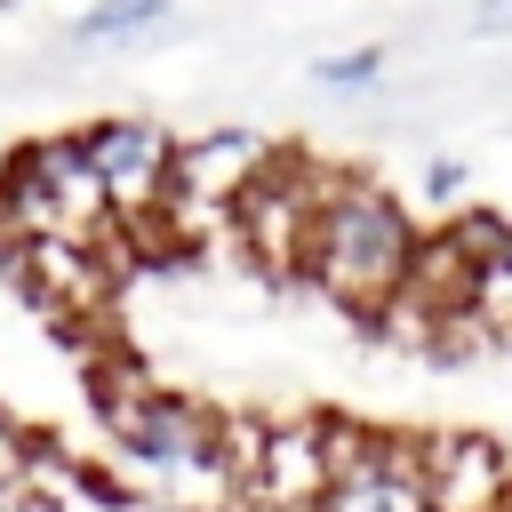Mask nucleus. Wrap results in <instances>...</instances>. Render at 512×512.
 <instances>
[{"label":"nucleus","instance_id":"nucleus-3","mask_svg":"<svg viewBox=\"0 0 512 512\" xmlns=\"http://www.w3.org/2000/svg\"><path fill=\"white\" fill-rule=\"evenodd\" d=\"M336 176H344V160H328V152H312V144H280L272 168L240 192L224 240H232L264 280H304V248H312V224H320Z\"/></svg>","mask_w":512,"mask_h":512},{"label":"nucleus","instance_id":"nucleus-1","mask_svg":"<svg viewBox=\"0 0 512 512\" xmlns=\"http://www.w3.org/2000/svg\"><path fill=\"white\" fill-rule=\"evenodd\" d=\"M96 432H104L96 480L128 512H240L232 408H216L184 384H160L144 368H104Z\"/></svg>","mask_w":512,"mask_h":512},{"label":"nucleus","instance_id":"nucleus-2","mask_svg":"<svg viewBox=\"0 0 512 512\" xmlns=\"http://www.w3.org/2000/svg\"><path fill=\"white\" fill-rule=\"evenodd\" d=\"M416 240H424L416 208H408L392 184L344 168L336 192H328V208H320V224H312L304 288H312L328 312H344V320H384V312L400 304V288H408Z\"/></svg>","mask_w":512,"mask_h":512},{"label":"nucleus","instance_id":"nucleus-8","mask_svg":"<svg viewBox=\"0 0 512 512\" xmlns=\"http://www.w3.org/2000/svg\"><path fill=\"white\" fill-rule=\"evenodd\" d=\"M168 24V0H88L72 16V48H136Z\"/></svg>","mask_w":512,"mask_h":512},{"label":"nucleus","instance_id":"nucleus-10","mask_svg":"<svg viewBox=\"0 0 512 512\" xmlns=\"http://www.w3.org/2000/svg\"><path fill=\"white\" fill-rule=\"evenodd\" d=\"M32 472H40V448H32V432L0 408V504H8V496H24V488H32Z\"/></svg>","mask_w":512,"mask_h":512},{"label":"nucleus","instance_id":"nucleus-5","mask_svg":"<svg viewBox=\"0 0 512 512\" xmlns=\"http://www.w3.org/2000/svg\"><path fill=\"white\" fill-rule=\"evenodd\" d=\"M240 512H312L328 496V408H232Z\"/></svg>","mask_w":512,"mask_h":512},{"label":"nucleus","instance_id":"nucleus-9","mask_svg":"<svg viewBox=\"0 0 512 512\" xmlns=\"http://www.w3.org/2000/svg\"><path fill=\"white\" fill-rule=\"evenodd\" d=\"M312 88L320 96H368V88H384V48H336V56H320Z\"/></svg>","mask_w":512,"mask_h":512},{"label":"nucleus","instance_id":"nucleus-7","mask_svg":"<svg viewBox=\"0 0 512 512\" xmlns=\"http://www.w3.org/2000/svg\"><path fill=\"white\" fill-rule=\"evenodd\" d=\"M416 480L432 512H512V456L480 432H416Z\"/></svg>","mask_w":512,"mask_h":512},{"label":"nucleus","instance_id":"nucleus-6","mask_svg":"<svg viewBox=\"0 0 512 512\" xmlns=\"http://www.w3.org/2000/svg\"><path fill=\"white\" fill-rule=\"evenodd\" d=\"M312 512H432L416 480V432L328 416V496Z\"/></svg>","mask_w":512,"mask_h":512},{"label":"nucleus","instance_id":"nucleus-4","mask_svg":"<svg viewBox=\"0 0 512 512\" xmlns=\"http://www.w3.org/2000/svg\"><path fill=\"white\" fill-rule=\"evenodd\" d=\"M176 136H184V128H168V120H152V112H112V120H88V128H80V152H88V168H96V184H104V200H112V224L128 232L136 264L152 256L160 216H168Z\"/></svg>","mask_w":512,"mask_h":512}]
</instances>
